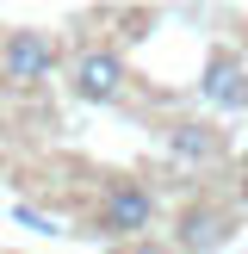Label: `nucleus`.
<instances>
[{
    "label": "nucleus",
    "mask_w": 248,
    "mask_h": 254,
    "mask_svg": "<svg viewBox=\"0 0 248 254\" xmlns=\"http://www.w3.org/2000/svg\"><path fill=\"white\" fill-rule=\"evenodd\" d=\"M236 230H242V205L217 192H198L174 211V248L180 254H217L236 242Z\"/></svg>",
    "instance_id": "4"
},
{
    "label": "nucleus",
    "mask_w": 248,
    "mask_h": 254,
    "mask_svg": "<svg viewBox=\"0 0 248 254\" xmlns=\"http://www.w3.org/2000/svg\"><path fill=\"white\" fill-rule=\"evenodd\" d=\"M230 198H236V205H242V217H248V155L236 161V186H230Z\"/></svg>",
    "instance_id": "9"
},
{
    "label": "nucleus",
    "mask_w": 248,
    "mask_h": 254,
    "mask_svg": "<svg viewBox=\"0 0 248 254\" xmlns=\"http://www.w3.org/2000/svg\"><path fill=\"white\" fill-rule=\"evenodd\" d=\"M130 81L136 74H130V62H124V50L112 37H81L68 50V87L87 106H130Z\"/></svg>",
    "instance_id": "2"
},
{
    "label": "nucleus",
    "mask_w": 248,
    "mask_h": 254,
    "mask_svg": "<svg viewBox=\"0 0 248 254\" xmlns=\"http://www.w3.org/2000/svg\"><path fill=\"white\" fill-rule=\"evenodd\" d=\"M155 217H161V198H155L149 180H136V174H99V192L87 205V230L81 236L130 248L143 236H155Z\"/></svg>",
    "instance_id": "1"
},
{
    "label": "nucleus",
    "mask_w": 248,
    "mask_h": 254,
    "mask_svg": "<svg viewBox=\"0 0 248 254\" xmlns=\"http://www.w3.org/2000/svg\"><path fill=\"white\" fill-rule=\"evenodd\" d=\"M112 254H180V248H174V236H143V242H130V248H112Z\"/></svg>",
    "instance_id": "7"
},
{
    "label": "nucleus",
    "mask_w": 248,
    "mask_h": 254,
    "mask_svg": "<svg viewBox=\"0 0 248 254\" xmlns=\"http://www.w3.org/2000/svg\"><path fill=\"white\" fill-rule=\"evenodd\" d=\"M62 68V44L44 25H12L0 37V87L6 93H44L50 74Z\"/></svg>",
    "instance_id": "3"
},
{
    "label": "nucleus",
    "mask_w": 248,
    "mask_h": 254,
    "mask_svg": "<svg viewBox=\"0 0 248 254\" xmlns=\"http://www.w3.org/2000/svg\"><path fill=\"white\" fill-rule=\"evenodd\" d=\"M0 254H6V248H0Z\"/></svg>",
    "instance_id": "10"
},
{
    "label": "nucleus",
    "mask_w": 248,
    "mask_h": 254,
    "mask_svg": "<svg viewBox=\"0 0 248 254\" xmlns=\"http://www.w3.org/2000/svg\"><path fill=\"white\" fill-rule=\"evenodd\" d=\"M161 149H168L174 168L211 174V168H223V161H230V130H223V124H211V118H174L168 130H161Z\"/></svg>",
    "instance_id": "5"
},
{
    "label": "nucleus",
    "mask_w": 248,
    "mask_h": 254,
    "mask_svg": "<svg viewBox=\"0 0 248 254\" xmlns=\"http://www.w3.org/2000/svg\"><path fill=\"white\" fill-rule=\"evenodd\" d=\"M12 217H19V223H31V230H62V223H56V217H44L37 205H12Z\"/></svg>",
    "instance_id": "8"
},
{
    "label": "nucleus",
    "mask_w": 248,
    "mask_h": 254,
    "mask_svg": "<svg viewBox=\"0 0 248 254\" xmlns=\"http://www.w3.org/2000/svg\"><path fill=\"white\" fill-rule=\"evenodd\" d=\"M198 99L217 112H248V56L236 44H217L198 68Z\"/></svg>",
    "instance_id": "6"
}]
</instances>
